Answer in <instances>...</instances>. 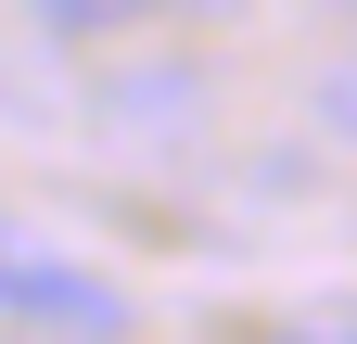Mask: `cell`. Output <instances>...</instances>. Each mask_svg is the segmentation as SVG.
<instances>
[{"mask_svg": "<svg viewBox=\"0 0 357 344\" xmlns=\"http://www.w3.org/2000/svg\"><path fill=\"white\" fill-rule=\"evenodd\" d=\"M332 127H344V141H357V64L332 77Z\"/></svg>", "mask_w": 357, "mask_h": 344, "instance_id": "cell-4", "label": "cell"}, {"mask_svg": "<svg viewBox=\"0 0 357 344\" xmlns=\"http://www.w3.org/2000/svg\"><path fill=\"white\" fill-rule=\"evenodd\" d=\"M166 13V0H38V26H52V38H141Z\"/></svg>", "mask_w": 357, "mask_h": 344, "instance_id": "cell-2", "label": "cell"}, {"mask_svg": "<svg viewBox=\"0 0 357 344\" xmlns=\"http://www.w3.org/2000/svg\"><path fill=\"white\" fill-rule=\"evenodd\" d=\"M0 319L115 344V331H128V293H115L102 268H77V255H26V242H0Z\"/></svg>", "mask_w": 357, "mask_h": 344, "instance_id": "cell-1", "label": "cell"}, {"mask_svg": "<svg viewBox=\"0 0 357 344\" xmlns=\"http://www.w3.org/2000/svg\"><path fill=\"white\" fill-rule=\"evenodd\" d=\"M268 344H357V306H319V319H294V331H268Z\"/></svg>", "mask_w": 357, "mask_h": 344, "instance_id": "cell-3", "label": "cell"}]
</instances>
